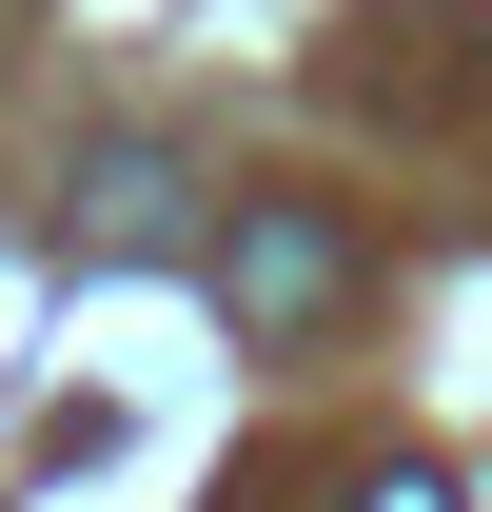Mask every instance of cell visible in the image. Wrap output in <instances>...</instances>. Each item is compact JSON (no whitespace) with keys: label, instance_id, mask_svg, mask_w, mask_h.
<instances>
[{"label":"cell","instance_id":"obj_2","mask_svg":"<svg viewBox=\"0 0 492 512\" xmlns=\"http://www.w3.org/2000/svg\"><path fill=\"white\" fill-rule=\"evenodd\" d=\"M355 512H453V493H433V473H374V493H355Z\"/></svg>","mask_w":492,"mask_h":512},{"label":"cell","instance_id":"obj_1","mask_svg":"<svg viewBox=\"0 0 492 512\" xmlns=\"http://www.w3.org/2000/svg\"><path fill=\"white\" fill-rule=\"evenodd\" d=\"M217 296L237 335H315L355 296V237H335V197H237V237H217Z\"/></svg>","mask_w":492,"mask_h":512}]
</instances>
